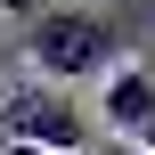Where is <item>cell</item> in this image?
Segmentation results:
<instances>
[{"label":"cell","instance_id":"5b68a950","mask_svg":"<svg viewBox=\"0 0 155 155\" xmlns=\"http://www.w3.org/2000/svg\"><path fill=\"white\" fill-rule=\"evenodd\" d=\"M0 155H49V147H25V139H0Z\"/></svg>","mask_w":155,"mask_h":155},{"label":"cell","instance_id":"3957f363","mask_svg":"<svg viewBox=\"0 0 155 155\" xmlns=\"http://www.w3.org/2000/svg\"><path fill=\"white\" fill-rule=\"evenodd\" d=\"M98 114H106V131L155 139V74H139V65H114V82L98 90Z\"/></svg>","mask_w":155,"mask_h":155},{"label":"cell","instance_id":"7a4b0ae2","mask_svg":"<svg viewBox=\"0 0 155 155\" xmlns=\"http://www.w3.org/2000/svg\"><path fill=\"white\" fill-rule=\"evenodd\" d=\"M0 139H25V147H49V155L98 147V139H90V114H82L74 90H57V82H16V90H0Z\"/></svg>","mask_w":155,"mask_h":155},{"label":"cell","instance_id":"6da1fadb","mask_svg":"<svg viewBox=\"0 0 155 155\" xmlns=\"http://www.w3.org/2000/svg\"><path fill=\"white\" fill-rule=\"evenodd\" d=\"M0 16L16 25L25 57L41 82H98L114 74L139 41H147V16L139 8H82V0H0Z\"/></svg>","mask_w":155,"mask_h":155},{"label":"cell","instance_id":"277c9868","mask_svg":"<svg viewBox=\"0 0 155 155\" xmlns=\"http://www.w3.org/2000/svg\"><path fill=\"white\" fill-rule=\"evenodd\" d=\"M98 155H155V147H147V139H106Z\"/></svg>","mask_w":155,"mask_h":155},{"label":"cell","instance_id":"52a82bcc","mask_svg":"<svg viewBox=\"0 0 155 155\" xmlns=\"http://www.w3.org/2000/svg\"><path fill=\"white\" fill-rule=\"evenodd\" d=\"M147 147H155V139H147Z\"/></svg>","mask_w":155,"mask_h":155},{"label":"cell","instance_id":"8992f818","mask_svg":"<svg viewBox=\"0 0 155 155\" xmlns=\"http://www.w3.org/2000/svg\"><path fill=\"white\" fill-rule=\"evenodd\" d=\"M82 155H98V147H82Z\"/></svg>","mask_w":155,"mask_h":155}]
</instances>
